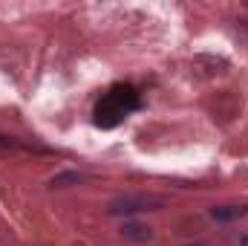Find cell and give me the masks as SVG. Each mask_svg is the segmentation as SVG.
Instances as JSON below:
<instances>
[{"mask_svg": "<svg viewBox=\"0 0 248 246\" xmlns=\"http://www.w3.org/2000/svg\"><path fill=\"white\" fill-rule=\"evenodd\" d=\"M124 93H130V90H113V93H107L104 102L98 105V110H95V122L101 124V127H113L116 122H122V116L136 105V99L124 102Z\"/></svg>", "mask_w": 248, "mask_h": 246, "instance_id": "obj_1", "label": "cell"}, {"mask_svg": "<svg viewBox=\"0 0 248 246\" xmlns=\"http://www.w3.org/2000/svg\"><path fill=\"white\" fill-rule=\"evenodd\" d=\"M162 206H165V197H156V194H124L107 206V211L110 214H133V211L162 209Z\"/></svg>", "mask_w": 248, "mask_h": 246, "instance_id": "obj_2", "label": "cell"}, {"mask_svg": "<svg viewBox=\"0 0 248 246\" xmlns=\"http://www.w3.org/2000/svg\"><path fill=\"white\" fill-rule=\"evenodd\" d=\"M122 238L124 241H133V244H144L153 238V229L144 226V223H124L122 226Z\"/></svg>", "mask_w": 248, "mask_h": 246, "instance_id": "obj_3", "label": "cell"}, {"mask_svg": "<svg viewBox=\"0 0 248 246\" xmlns=\"http://www.w3.org/2000/svg\"><path fill=\"white\" fill-rule=\"evenodd\" d=\"M246 211H248V206H214L211 209V217L219 220V223H231V220L243 217Z\"/></svg>", "mask_w": 248, "mask_h": 246, "instance_id": "obj_4", "label": "cell"}, {"mask_svg": "<svg viewBox=\"0 0 248 246\" xmlns=\"http://www.w3.org/2000/svg\"><path fill=\"white\" fill-rule=\"evenodd\" d=\"M66 183H78V174H63V177L52 180V185H66Z\"/></svg>", "mask_w": 248, "mask_h": 246, "instance_id": "obj_5", "label": "cell"}, {"mask_svg": "<svg viewBox=\"0 0 248 246\" xmlns=\"http://www.w3.org/2000/svg\"><path fill=\"white\" fill-rule=\"evenodd\" d=\"M0 151H12V139H6V136H0Z\"/></svg>", "mask_w": 248, "mask_h": 246, "instance_id": "obj_6", "label": "cell"}]
</instances>
